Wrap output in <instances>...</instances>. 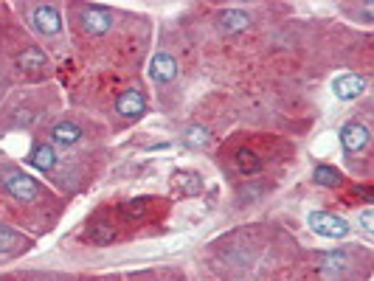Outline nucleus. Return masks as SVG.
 I'll return each instance as SVG.
<instances>
[{"label":"nucleus","mask_w":374,"mask_h":281,"mask_svg":"<svg viewBox=\"0 0 374 281\" xmlns=\"http://www.w3.org/2000/svg\"><path fill=\"white\" fill-rule=\"evenodd\" d=\"M236 166H239V172H245V175H256V172L262 169V160H259V155L251 152V149H236Z\"/></svg>","instance_id":"2eb2a0df"},{"label":"nucleus","mask_w":374,"mask_h":281,"mask_svg":"<svg viewBox=\"0 0 374 281\" xmlns=\"http://www.w3.org/2000/svg\"><path fill=\"white\" fill-rule=\"evenodd\" d=\"M312 180L318 183V186H324V189H338L341 186V172L335 169V166H326V163H321V166H315V172H312Z\"/></svg>","instance_id":"ddd939ff"},{"label":"nucleus","mask_w":374,"mask_h":281,"mask_svg":"<svg viewBox=\"0 0 374 281\" xmlns=\"http://www.w3.org/2000/svg\"><path fill=\"white\" fill-rule=\"evenodd\" d=\"M332 90H335L338 99L352 101V99L363 96V90H366V79H363V76H355V73H346V76H338V79H335Z\"/></svg>","instance_id":"0eeeda50"},{"label":"nucleus","mask_w":374,"mask_h":281,"mask_svg":"<svg viewBox=\"0 0 374 281\" xmlns=\"http://www.w3.org/2000/svg\"><path fill=\"white\" fill-rule=\"evenodd\" d=\"M31 26L40 31V34H45V37H54V34H60V28H62V14H60V9H54V6H34L31 9Z\"/></svg>","instance_id":"7ed1b4c3"},{"label":"nucleus","mask_w":374,"mask_h":281,"mask_svg":"<svg viewBox=\"0 0 374 281\" xmlns=\"http://www.w3.org/2000/svg\"><path fill=\"white\" fill-rule=\"evenodd\" d=\"M209 138H211V136H209V130H206V127H189V130H186V146H206V143H209Z\"/></svg>","instance_id":"6ab92c4d"},{"label":"nucleus","mask_w":374,"mask_h":281,"mask_svg":"<svg viewBox=\"0 0 374 281\" xmlns=\"http://www.w3.org/2000/svg\"><path fill=\"white\" fill-rule=\"evenodd\" d=\"M28 163L34 169H40V172H51L57 166V149L51 143H37L31 149V155H28Z\"/></svg>","instance_id":"1a4fd4ad"},{"label":"nucleus","mask_w":374,"mask_h":281,"mask_svg":"<svg viewBox=\"0 0 374 281\" xmlns=\"http://www.w3.org/2000/svg\"><path fill=\"white\" fill-rule=\"evenodd\" d=\"M17 242H20V233H14L11 228L0 225V253H9V250H14V248H17Z\"/></svg>","instance_id":"aec40b11"},{"label":"nucleus","mask_w":374,"mask_h":281,"mask_svg":"<svg viewBox=\"0 0 374 281\" xmlns=\"http://www.w3.org/2000/svg\"><path fill=\"white\" fill-rule=\"evenodd\" d=\"M3 189L14 197V200H23V203H31L40 197V183L31 180L28 175H23L20 169H6L3 172Z\"/></svg>","instance_id":"f257e3e1"},{"label":"nucleus","mask_w":374,"mask_h":281,"mask_svg":"<svg viewBox=\"0 0 374 281\" xmlns=\"http://www.w3.org/2000/svg\"><path fill=\"white\" fill-rule=\"evenodd\" d=\"M147 211H150V200H147V197H136V200L124 203V209H121V214H124L127 219L138 222V219H144V216H147Z\"/></svg>","instance_id":"dca6fc26"},{"label":"nucleus","mask_w":374,"mask_h":281,"mask_svg":"<svg viewBox=\"0 0 374 281\" xmlns=\"http://www.w3.org/2000/svg\"><path fill=\"white\" fill-rule=\"evenodd\" d=\"M90 239H93L96 245H110V242L116 239V231H113L107 222H96V225L90 228Z\"/></svg>","instance_id":"a211bd4d"},{"label":"nucleus","mask_w":374,"mask_h":281,"mask_svg":"<svg viewBox=\"0 0 374 281\" xmlns=\"http://www.w3.org/2000/svg\"><path fill=\"white\" fill-rule=\"evenodd\" d=\"M48 65V57H45V51H40V48H26L20 57H17V68L26 70V73H37V70H43Z\"/></svg>","instance_id":"9b49d317"},{"label":"nucleus","mask_w":374,"mask_h":281,"mask_svg":"<svg viewBox=\"0 0 374 281\" xmlns=\"http://www.w3.org/2000/svg\"><path fill=\"white\" fill-rule=\"evenodd\" d=\"M79 23H82L84 34H90V37H101V34L110 31L113 17H110V11H104V9H99V6H84Z\"/></svg>","instance_id":"20e7f679"},{"label":"nucleus","mask_w":374,"mask_h":281,"mask_svg":"<svg viewBox=\"0 0 374 281\" xmlns=\"http://www.w3.org/2000/svg\"><path fill=\"white\" fill-rule=\"evenodd\" d=\"M177 76V60L172 54H155L150 62V79L158 84H166Z\"/></svg>","instance_id":"423d86ee"},{"label":"nucleus","mask_w":374,"mask_h":281,"mask_svg":"<svg viewBox=\"0 0 374 281\" xmlns=\"http://www.w3.org/2000/svg\"><path fill=\"white\" fill-rule=\"evenodd\" d=\"M309 228L318 236H326V239H343L349 233L346 219H341L338 214H329V211H312L309 214Z\"/></svg>","instance_id":"f03ea898"},{"label":"nucleus","mask_w":374,"mask_h":281,"mask_svg":"<svg viewBox=\"0 0 374 281\" xmlns=\"http://www.w3.org/2000/svg\"><path fill=\"white\" fill-rule=\"evenodd\" d=\"M175 183H177L180 194H186V197H194V194H200V189H203L200 175H194V172H177Z\"/></svg>","instance_id":"4468645a"},{"label":"nucleus","mask_w":374,"mask_h":281,"mask_svg":"<svg viewBox=\"0 0 374 281\" xmlns=\"http://www.w3.org/2000/svg\"><path fill=\"white\" fill-rule=\"evenodd\" d=\"M144 110H147V99L141 90H127L116 101V113L121 119H138V116H144Z\"/></svg>","instance_id":"39448f33"},{"label":"nucleus","mask_w":374,"mask_h":281,"mask_svg":"<svg viewBox=\"0 0 374 281\" xmlns=\"http://www.w3.org/2000/svg\"><path fill=\"white\" fill-rule=\"evenodd\" d=\"M51 136L57 143H65V146H71L76 140L82 138V127L74 124V121H60V124H54V130H51Z\"/></svg>","instance_id":"f8f14e48"},{"label":"nucleus","mask_w":374,"mask_h":281,"mask_svg":"<svg viewBox=\"0 0 374 281\" xmlns=\"http://www.w3.org/2000/svg\"><path fill=\"white\" fill-rule=\"evenodd\" d=\"M341 143H343L346 152H361V149H366V143H369V130H366L363 124H358V121H349V124H343V130H341Z\"/></svg>","instance_id":"6e6552de"},{"label":"nucleus","mask_w":374,"mask_h":281,"mask_svg":"<svg viewBox=\"0 0 374 281\" xmlns=\"http://www.w3.org/2000/svg\"><path fill=\"white\" fill-rule=\"evenodd\" d=\"M346 265H349V256H346V253H341V250L326 253V256L321 259V270H324V273H338V270H343Z\"/></svg>","instance_id":"f3484780"},{"label":"nucleus","mask_w":374,"mask_h":281,"mask_svg":"<svg viewBox=\"0 0 374 281\" xmlns=\"http://www.w3.org/2000/svg\"><path fill=\"white\" fill-rule=\"evenodd\" d=\"M248 11H242V9H225L223 14H220V26H223L225 34H239V31H245L248 28Z\"/></svg>","instance_id":"9d476101"},{"label":"nucleus","mask_w":374,"mask_h":281,"mask_svg":"<svg viewBox=\"0 0 374 281\" xmlns=\"http://www.w3.org/2000/svg\"><path fill=\"white\" fill-rule=\"evenodd\" d=\"M361 225H363L366 233H374V211L372 209H366L361 214Z\"/></svg>","instance_id":"412c9836"}]
</instances>
